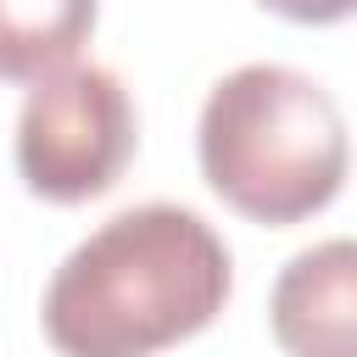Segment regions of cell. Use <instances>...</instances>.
Wrapping results in <instances>:
<instances>
[{"label": "cell", "instance_id": "cell-1", "mask_svg": "<svg viewBox=\"0 0 357 357\" xmlns=\"http://www.w3.org/2000/svg\"><path fill=\"white\" fill-rule=\"evenodd\" d=\"M234 290L218 229L173 201H145L78 240L45 284V340L61 357H156L201 335Z\"/></svg>", "mask_w": 357, "mask_h": 357}, {"label": "cell", "instance_id": "cell-2", "mask_svg": "<svg viewBox=\"0 0 357 357\" xmlns=\"http://www.w3.org/2000/svg\"><path fill=\"white\" fill-rule=\"evenodd\" d=\"M195 156L212 195L251 223L284 229L340 195L351 128L312 73L245 61L212 84L195 123Z\"/></svg>", "mask_w": 357, "mask_h": 357}, {"label": "cell", "instance_id": "cell-3", "mask_svg": "<svg viewBox=\"0 0 357 357\" xmlns=\"http://www.w3.org/2000/svg\"><path fill=\"white\" fill-rule=\"evenodd\" d=\"M134 100L100 61H73L28 84L17 112V173L39 201L78 206L117 184L134 156Z\"/></svg>", "mask_w": 357, "mask_h": 357}, {"label": "cell", "instance_id": "cell-4", "mask_svg": "<svg viewBox=\"0 0 357 357\" xmlns=\"http://www.w3.org/2000/svg\"><path fill=\"white\" fill-rule=\"evenodd\" d=\"M268 329L284 357H357V240L335 234L296 251L268 296Z\"/></svg>", "mask_w": 357, "mask_h": 357}, {"label": "cell", "instance_id": "cell-5", "mask_svg": "<svg viewBox=\"0 0 357 357\" xmlns=\"http://www.w3.org/2000/svg\"><path fill=\"white\" fill-rule=\"evenodd\" d=\"M89 33L95 0H0V67L22 89L73 67Z\"/></svg>", "mask_w": 357, "mask_h": 357}, {"label": "cell", "instance_id": "cell-6", "mask_svg": "<svg viewBox=\"0 0 357 357\" xmlns=\"http://www.w3.org/2000/svg\"><path fill=\"white\" fill-rule=\"evenodd\" d=\"M268 11H279L284 22H307V28H324V22H346L357 17V0H257Z\"/></svg>", "mask_w": 357, "mask_h": 357}]
</instances>
